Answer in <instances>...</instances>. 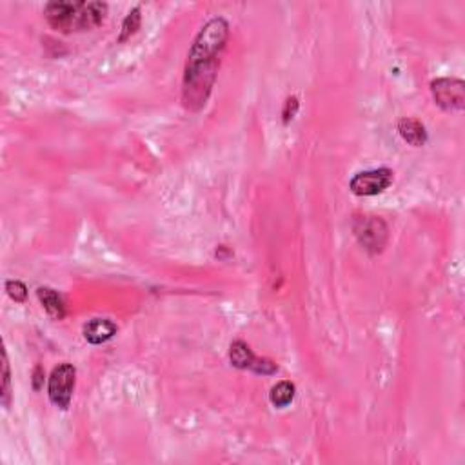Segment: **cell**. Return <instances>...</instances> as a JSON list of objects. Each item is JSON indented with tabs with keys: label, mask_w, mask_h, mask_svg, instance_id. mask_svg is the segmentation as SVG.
<instances>
[{
	"label": "cell",
	"mask_w": 465,
	"mask_h": 465,
	"mask_svg": "<svg viewBox=\"0 0 465 465\" xmlns=\"http://www.w3.org/2000/svg\"><path fill=\"white\" fill-rule=\"evenodd\" d=\"M229 38V24L222 16L211 19L199 31L187 53L182 82V104L189 111H200L213 91L220 57Z\"/></svg>",
	"instance_id": "6da1fadb"
},
{
	"label": "cell",
	"mask_w": 465,
	"mask_h": 465,
	"mask_svg": "<svg viewBox=\"0 0 465 465\" xmlns=\"http://www.w3.org/2000/svg\"><path fill=\"white\" fill-rule=\"evenodd\" d=\"M108 4L104 2H68L57 0L44 8L48 24L61 33L89 31L104 22Z\"/></svg>",
	"instance_id": "7a4b0ae2"
},
{
	"label": "cell",
	"mask_w": 465,
	"mask_h": 465,
	"mask_svg": "<svg viewBox=\"0 0 465 465\" xmlns=\"http://www.w3.org/2000/svg\"><path fill=\"white\" fill-rule=\"evenodd\" d=\"M352 233L356 240L364 247L365 251L371 255L384 251L387 246L389 229L387 224L380 216H371V214H356L352 219Z\"/></svg>",
	"instance_id": "3957f363"
},
{
	"label": "cell",
	"mask_w": 465,
	"mask_h": 465,
	"mask_svg": "<svg viewBox=\"0 0 465 465\" xmlns=\"http://www.w3.org/2000/svg\"><path fill=\"white\" fill-rule=\"evenodd\" d=\"M75 378H77V369L71 364H61L53 369L48 382V397L55 407L62 411L69 407L75 391Z\"/></svg>",
	"instance_id": "277c9868"
},
{
	"label": "cell",
	"mask_w": 465,
	"mask_h": 465,
	"mask_svg": "<svg viewBox=\"0 0 465 465\" xmlns=\"http://www.w3.org/2000/svg\"><path fill=\"white\" fill-rule=\"evenodd\" d=\"M392 180H395V173L387 167L360 171L351 178L349 189L358 197H375V194L384 193L387 187H391Z\"/></svg>",
	"instance_id": "5b68a950"
},
{
	"label": "cell",
	"mask_w": 465,
	"mask_h": 465,
	"mask_svg": "<svg viewBox=\"0 0 465 465\" xmlns=\"http://www.w3.org/2000/svg\"><path fill=\"white\" fill-rule=\"evenodd\" d=\"M434 102L445 111H461L465 105V84L460 78H437L431 82Z\"/></svg>",
	"instance_id": "8992f818"
},
{
	"label": "cell",
	"mask_w": 465,
	"mask_h": 465,
	"mask_svg": "<svg viewBox=\"0 0 465 465\" xmlns=\"http://www.w3.org/2000/svg\"><path fill=\"white\" fill-rule=\"evenodd\" d=\"M117 324L110 318H93L84 325V338L93 345L104 344L117 335Z\"/></svg>",
	"instance_id": "52a82bcc"
},
{
	"label": "cell",
	"mask_w": 465,
	"mask_h": 465,
	"mask_svg": "<svg viewBox=\"0 0 465 465\" xmlns=\"http://www.w3.org/2000/svg\"><path fill=\"white\" fill-rule=\"evenodd\" d=\"M398 133H400V137L407 144H411L414 147L424 146L425 142H427V131H425L424 124L414 120V118H402L398 122Z\"/></svg>",
	"instance_id": "ba28073f"
},
{
	"label": "cell",
	"mask_w": 465,
	"mask_h": 465,
	"mask_svg": "<svg viewBox=\"0 0 465 465\" xmlns=\"http://www.w3.org/2000/svg\"><path fill=\"white\" fill-rule=\"evenodd\" d=\"M37 296L38 300H41L42 308L46 309V313H48L51 318L55 320H62L66 316V303H64V298H62L61 295H58L55 289L51 288H38L37 291Z\"/></svg>",
	"instance_id": "9c48e42d"
},
{
	"label": "cell",
	"mask_w": 465,
	"mask_h": 465,
	"mask_svg": "<svg viewBox=\"0 0 465 465\" xmlns=\"http://www.w3.org/2000/svg\"><path fill=\"white\" fill-rule=\"evenodd\" d=\"M229 360L231 364L239 369H251L253 364H255L256 356L255 352L251 351V348L242 342V340H236L231 344L229 349Z\"/></svg>",
	"instance_id": "30bf717a"
},
{
	"label": "cell",
	"mask_w": 465,
	"mask_h": 465,
	"mask_svg": "<svg viewBox=\"0 0 465 465\" xmlns=\"http://www.w3.org/2000/svg\"><path fill=\"white\" fill-rule=\"evenodd\" d=\"M295 384H291V382L288 380L278 382V384L271 389V392H269V400H271V404L275 405L276 409H283L295 400Z\"/></svg>",
	"instance_id": "8fae6325"
},
{
	"label": "cell",
	"mask_w": 465,
	"mask_h": 465,
	"mask_svg": "<svg viewBox=\"0 0 465 465\" xmlns=\"http://www.w3.org/2000/svg\"><path fill=\"white\" fill-rule=\"evenodd\" d=\"M140 8H135L131 9L130 13H127V16L124 19V22H122V31H120V37H118V41L124 42L127 41V38H131L135 35V33L138 31V28H140Z\"/></svg>",
	"instance_id": "7c38bea8"
},
{
	"label": "cell",
	"mask_w": 465,
	"mask_h": 465,
	"mask_svg": "<svg viewBox=\"0 0 465 465\" xmlns=\"http://www.w3.org/2000/svg\"><path fill=\"white\" fill-rule=\"evenodd\" d=\"M2 378H4V384H2V404L8 407L9 398H11V372H9V362H8V352L6 349H2Z\"/></svg>",
	"instance_id": "4fadbf2b"
},
{
	"label": "cell",
	"mask_w": 465,
	"mask_h": 465,
	"mask_svg": "<svg viewBox=\"0 0 465 465\" xmlns=\"http://www.w3.org/2000/svg\"><path fill=\"white\" fill-rule=\"evenodd\" d=\"M6 291H8L9 298H13L15 302H26V298H28V288L21 280H8Z\"/></svg>",
	"instance_id": "5bb4252c"
},
{
	"label": "cell",
	"mask_w": 465,
	"mask_h": 465,
	"mask_svg": "<svg viewBox=\"0 0 465 465\" xmlns=\"http://www.w3.org/2000/svg\"><path fill=\"white\" fill-rule=\"evenodd\" d=\"M251 371L258 372V375H275V372L278 371V365H276L275 362L267 360V358H256Z\"/></svg>",
	"instance_id": "9a60e30c"
},
{
	"label": "cell",
	"mask_w": 465,
	"mask_h": 465,
	"mask_svg": "<svg viewBox=\"0 0 465 465\" xmlns=\"http://www.w3.org/2000/svg\"><path fill=\"white\" fill-rule=\"evenodd\" d=\"M296 111H298V98L289 97L288 100H286V104H283V111H282L283 122L288 124L289 120H293L296 115Z\"/></svg>",
	"instance_id": "2e32d148"
},
{
	"label": "cell",
	"mask_w": 465,
	"mask_h": 465,
	"mask_svg": "<svg viewBox=\"0 0 465 465\" xmlns=\"http://www.w3.org/2000/svg\"><path fill=\"white\" fill-rule=\"evenodd\" d=\"M42 384H44V369H42L41 365H37L35 371H33V389H35V391H41Z\"/></svg>",
	"instance_id": "e0dca14e"
}]
</instances>
